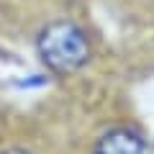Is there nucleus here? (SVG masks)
Returning <instances> with one entry per match:
<instances>
[{"instance_id":"f03ea898","label":"nucleus","mask_w":154,"mask_h":154,"mask_svg":"<svg viewBox=\"0 0 154 154\" xmlns=\"http://www.w3.org/2000/svg\"><path fill=\"white\" fill-rule=\"evenodd\" d=\"M93 154H144V141L136 131L113 128L98 139Z\"/></svg>"},{"instance_id":"7ed1b4c3","label":"nucleus","mask_w":154,"mask_h":154,"mask_svg":"<svg viewBox=\"0 0 154 154\" xmlns=\"http://www.w3.org/2000/svg\"><path fill=\"white\" fill-rule=\"evenodd\" d=\"M3 154H28V152H23V149H11V152H3Z\"/></svg>"},{"instance_id":"f257e3e1","label":"nucleus","mask_w":154,"mask_h":154,"mask_svg":"<svg viewBox=\"0 0 154 154\" xmlns=\"http://www.w3.org/2000/svg\"><path fill=\"white\" fill-rule=\"evenodd\" d=\"M38 57L57 75H72L90 59V44L82 28L69 21L49 23L38 33Z\"/></svg>"}]
</instances>
